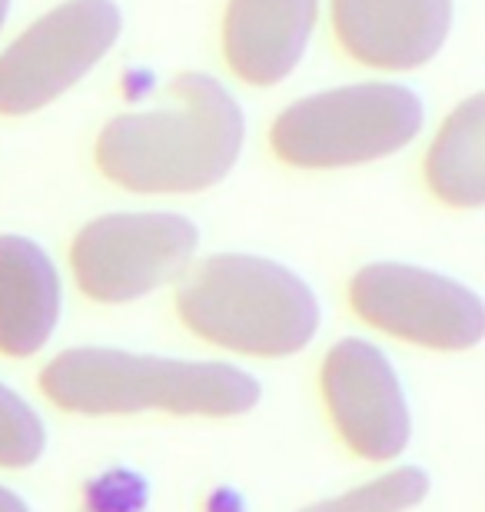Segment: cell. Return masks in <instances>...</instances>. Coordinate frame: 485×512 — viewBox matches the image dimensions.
<instances>
[{
	"label": "cell",
	"instance_id": "6da1fadb",
	"mask_svg": "<svg viewBox=\"0 0 485 512\" xmlns=\"http://www.w3.org/2000/svg\"><path fill=\"white\" fill-rule=\"evenodd\" d=\"M243 110L220 80L183 74L160 110L103 127L97 163L133 193H196L220 183L243 150Z\"/></svg>",
	"mask_w": 485,
	"mask_h": 512
},
{
	"label": "cell",
	"instance_id": "7a4b0ae2",
	"mask_svg": "<svg viewBox=\"0 0 485 512\" xmlns=\"http://www.w3.org/2000/svg\"><path fill=\"white\" fill-rule=\"evenodd\" d=\"M40 389L67 413L130 416H240L260 403V380L230 363L167 360L107 346H77L40 373Z\"/></svg>",
	"mask_w": 485,
	"mask_h": 512
},
{
	"label": "cell",
	"instance_id": "3957f363",
	"mask_svg": "<svg viewBox=\"0 0 485 512\" xmlns=\"http://www.w3.org/2000/svg\"><path fill=\"white\" fill-rule=\"evenodd\" d=\"M177 310L206 343L250 356H293L319 330L316 293L293 270L246 253L203 260L180 283Z\"/></svg>",
	"mask_w": 485,
	"mask_h": 512
},
{
	"label": "cell",
	"instance_id": "277c9868",
	"mask_svg": "<svg viewBox=\"0 0 485 512\" xmlns=\"http://www.w3.org/2000/svg\"><path fill=\"white\" fill-rule=\"evenodd\" d=\"M426 110L409 87L353 84L286 107L273 124L276 157L306 170L356 167L419 137Z\"/></svg>",
	"mask_w": 485,
	"mask_h": 512
},
{
	"label": "cell",
	"instance_id": "5b68a950",
	"mask_svg": "<svg viewBox=\"0 0 485 512\" xmlns=\"http://www.w3.org/2000/svg\"><path fill=\"white\" fill-rule=\"evenodd\" d=\"M120 24L113 0H67L40 17L0 54V114H34L84 80L117 44Z\"/></svg>",
	"mask_w": 485,
	"mask_h": 512
},
{
	"label": "cell",
	"instance_id": "8992f818",
	"mask_svg": "<svg viewBox=\"0 0 485 512\" xmlns=\"http://www.w3.org/2000/svg\"><path fill=\"white\" fill-rule=\"evenodd\" d=\"M196 243V223L180 213H110L77 233L70 263L90 300L130 303L173 280Z\"/></svg>",
	"mask_w": 485,
	"mask_h": 512
},
{
	"label": "cell",
	"instance_id": "52a82bcc",
	"mask_svg": "<svg viewBox=\"0 0 485 512\" xmlns=\"http://www.w3.org/2000/svg\"><path fill=\"white\" fill-rule=\"evenodd\" d=\"M349 300L369 326L429 350H472L485 333L479 293L422 266L369 263L349 283Z\"/></svg>",
	"mask_w": 485,
	"mask_h": 512
},
{
	"label": "cell",
	"instance_id": "ba28073f",
	"mask_svg": "<svg viewBox=\"0 0 485 512\" xmlns=\"http://www.w3.org/2000/svg\"><path fill=\"white\" fill-rule=\"evenodd\" d=\"M323 393L339 436L356 456L389 463L409 446L412 416L389 356L366 340H343L323 363Z\"/></svg>",
	"mask_w": 485,
	"mask_h": 512
},
{
	"label": "cell",
	"instance_id": "9c48e42d",
	"mask_svg": "<svg viewBox=\"0 0 485 512\" xmlns=\"http://www.w3.org/2000/svg\"><path fill=\"white\" fill-rule=\"evenodd\" d=\"M333 24L353 60L412 70L439 54L452 27V0H333Z\"/></svg>",
	"mask_w": 485,
	"mask_h": 512
},
{
	"label": "cell",
	"instance_id": "30bf717a",
	"mask_svg": "<svg viewBox=\"0 0 485 512\" xmlns=\"http://www.w3.org/2000/svg\"><path fill=\"white\" fill-rule=\"evenodd\" d=\"M319 0H230L223 47L233 74L273 87L296 70L313 37Z\"/></svg>",
	"mask_w": 485,
	"mask_h": 512
},
{
	"label": "cell",
	"instance_id": "8fae6325",
	"mask_svg": "<svg viewBox=\"0 0 485 512\" xmlns=\"http://www.w3.org/2000/svg\"><path fill=\"white\" fill-rule=\"evenodd\" d=\"M60 276L44 247L0 237V353L34 356L60 323Z\"/></svg>",
	"mask_w": 485,
	"mask_h": 512
},
{
	"label": "cell",
	"instance_id": "7c38bea8",
	"mask_svg": "<svg viewBox=\"0 0 485 512\" xmlns=\"http://www.w3.org/2000/svg\"><path fill=\"white\" fill-rule=\"evenodd\" d=\"M429 187L449 207H482L485 203V100L472 94L452 110L426 157Z\"/></svg>",
	"mask_w": 485,
	"mask_h": 512
},
{
	"label": "cell",
	"instance_id": "4fadbf2b",
	"mask_svg": "<svg viewBox=\"0 0 485 512\" xmlns=\"http://www.w3.org/2000/svg\"><path fill=\"white\" fill-rule=\"evenodd\" d=\"M429 493V476L416 466H402L392 473L373 479L366 486H356L349 493L313 503L299 512H406L419 506Z\"/></svg>",
	"mask_w": 485,
	"mask_h": 512
},
{
	"label": "cell",
	"instance_id": "5bb4252c",
	"mask_svg": "<svg viewBox=\"0 0 485 512\" xmlns=\"http://www.w3.org/2000/svg\"><path fill=\"white\" fill-rule=\"evenodd\" d=\"M47 429L24 396L0 383V466L24 469L44 456Z\"/></svg>",
	"mask_w": 485,
	"mask_h": 512
},
{
	"label": "cell",
	"instance_id": "9a60e30c",
	"mask_svg": "<svg viewBox=\"0 0 485 512\" xmlns=\"http://www.w3.org/2000/svg\"><path fill=\"white\" fill-rule=\"evenodd\" d=\"M0 512H30V506L14 493V489L0 486Z\"/></svg>",
	"mask_w": 485,
	"mask_h": 512
},
{
	"label": "cell",
	"instance_id": "2e32d148",
	"mask_svg": "<svg viewBox=\"0 0 485 512\" xmlns=\"http://www.w3.org/2000/svg\"><path fill=\"white\" fill-rule=\"evenodd\" d=\"M7 10H10V0H0V27H4V20H7Z\"/></svg>",
	"mask_w": 485,
	"mask_h": 512
}]
</instances>
